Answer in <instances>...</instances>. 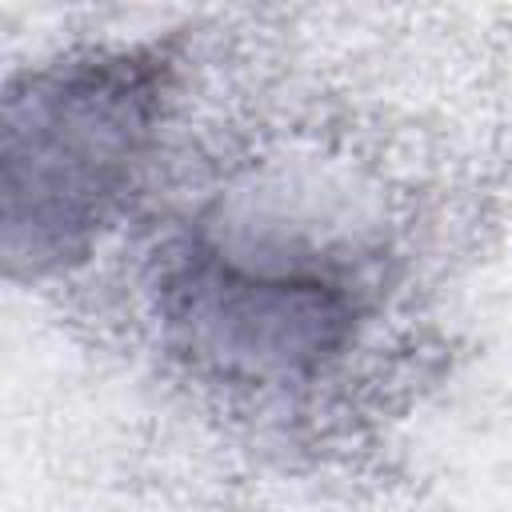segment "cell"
I'll return each instance as SVG.
<instances>
[{"mask_svg":"<svg viewBox=\"0 0 512 512\" xmlns=\"http://www.w3.org/2000/svg\"><path fill=\"white\" fill-rule=\"evenodd\" d=\"M156 312L168 348L192 372L288 388L336 364L360 328V296L336 268L188 240L164 256Z\"/></svg>","mask_w":512,"mask_h":512,"instance_id":"cell-2","label":"cell"},{"mask_svg":"<svg viewBox=\"0 0 512 512\" xmlns=\"http://www.w3.org/2000/svg\"><path fill=\"white\" fill-rule=\"evenodd\" d=\"M160 40L72 48L0 96V256L12 280L84 264L136 196L172 108Z\"/></svg>","mask_w":512,"mask_h":512,"instance_id":"cell-1","label":"cell"}]
</instances>
